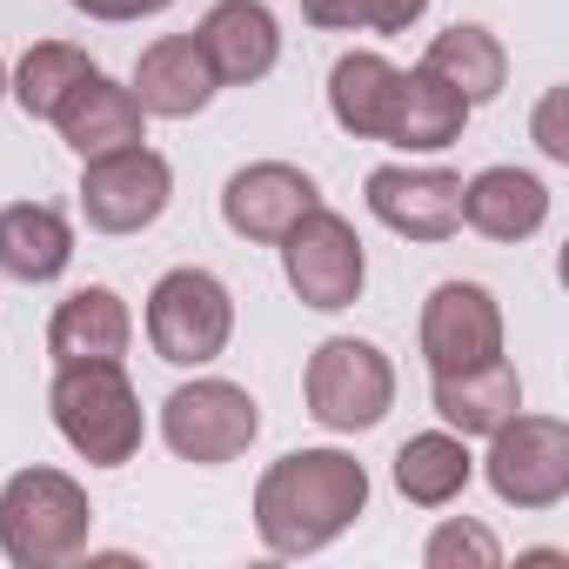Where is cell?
Returning <instances> with one entry per match:
<instances>
[{
    "mask_svg": "<svg viewBox=\"0 0 569 569\" xmlns=\"http://www.w3.org/2000/svg\"><path fill=\"white\" fill-rule=\"evenodd\" d=\"M369 509V469L349 449H289L254 482V536L268 556H316Z\"/></svg>",
    "mask_w": 569,
    "mask_h": 569,
    "instance_id": "obj_1",
    "label": "cell"
},
{
    "mask_svg": "<svg viewBox=\"0 0 569 569\" xmlns=\"http://www.w3.org/2000/svg\"><path fill=\"white\" fill-rule=\"evenodd\" d=\"M48 409H54L61 442L94 469H121L141 456L148 416H141V396L121 376V362H54Z\"/></svg>",
    "mask_w": 569,
    "mask_h": 569,
    "instance_id": "obj_2",
    "label": "cell"
},
{
    "mask_svg": "<svg viewBox=\"0 0 569 569\" xmlns=\"http://www.w3.org/2000/svg\"><path fill=\"white\" fill-rule=\"evenodd\" d=\"M94 502L68 469H21L0 482V556L14 569H61L88 549Z\"/></svg>",
    "mask_w": 569,
    "mask_h": 569,
    "instance_id": "obj_3",
    "label": "cell"
},
{
    "mask_svg": "<svg viewBox=\"0 0 569 569\" xmlns=\"http://www.w3.org/2000/svg\"><path fill=\"white\" fill-rule=\"evenodd\" d=\"M302 402L329 436H362L396 409V362L369 336H329L302 369Z\"/></svg>",
    "mask_w": 569,
    "mask_h": 569,
    "instance_id": "obj_4",
    "label": "cell"
},
{
    "mask_svg": "<svg viewBox=\"0 0 569 569\" xmlns=\"http://www.w3.org/2000/svg\"><path fill=\"white\" fill-rule=\"evenodd\" d=\"M234 336V296L208 268H168L148 289V342L174 369H208Z\"/></svg>",
    "mask_w": 569,
    "mask_h": 569,
    "instance_id": "obj_5",
    "label": "cell"
},
{
    "mask_svg": "<svg viewBox=\"0 0 569 569\" xmlns=\"http://www.w3.org/2000/svg\"><path fill=\"white\" fill-rule=\"evenodd\" d=\"M281 248V274H289V289L302 296V309L316 316H342L362 302V281H369V254H362V234L356 221H342L336 208H309L289 234L274 241Z\"/></svg>",
    "mask_w": 569,
    "mask_h": 569,
    "instance_id": "obj_6",
    "label": "cell"
},
{
    "mask_svg": "<svg viewBox=\"0 0 569 569\" xmlns=\"http://www.w3.org/2000/svg\"><path fill=\"white\" fill-rule=\"evenodd\" d=\"M254 436H261V409L228 376H194L161 402V442L194 469H221V462L248 456Z\"/></svg>",
    "mask_w": 569,
    "mask_h": 569,
    "instance_id": "obj_7",
    "label": "cell"
},
{
    "mask_svg": "<svg viewBox=\"0 0 569 569\" xmlns=\"http://www.w3.org/2000/svg\"><path fill=\"white\" fill-rule=\"evenodd\" d=\"M168 201H174V168L141 141L81 161V214L94 234H141L168 214Z\"/></svg>",
    "mask_w": 569,
    "mask_h": 569,
    "instance_id": "obj_8",
    "label": "cell"
},
{
    "mask_svg": "<svg viewBox=\"0 0 569 569\" xmlns=\"http://www.w3.org/2000/svg\"><path fill=\"white\" fill-rule=\"evenodd\" d=\"M482 476H489L496 502H509V509H556L569 496V422L516 409L489 436Z\"/></svg>",
    "mask_w": 569,
    "mask_h": 569,
    "instance_id": "obj_9",
    "label": "cell"
},
{
    "mask_svg": "<svg viewBox=\"0 0 569 569\" xmlns=\"http://www.w3.org/2000/svg\"><path fill=\"white\" fill-rule=\"evenodd\" d=\"M422 362L429 376H456L476 362L502 356V302L482 289V281H436L429 302H422Z\"/></svg>",
    "mask_w": 569,
    "mask_h": 569,
    "instance_id": "obj_10",
    "label": "cell"
},
{
    "mask_svg": "<svg viewBox=\"0 0 569 569\" xmlns=\"http://www.w3.org/2000/svg\"><path fill=\"white\" fill-rule=\"evenodd\" d=\"M362 194H369V214L402 241H449L462 228V174L449 168L389 161L362 181Z\"/></svg>",
    "mask_w": 569,
    "mask_h": 569,
    "instance_id": "obj_11",
    "label": "cell"
},
{
    "mask_svg": "<svg viewBox=\"0 0 569 569\" xmlns=\"http://www.w3.org/2000/svg\"><path fill=\"white\" fill-rule=\"evenodd\" d=\"M316 201H322V188H316L309 168H296V161H248L221 188V221H228V234H241L254 248H274Z\"/></svg>",
    "mask_w": 569,
    "mask_h": 569,
    "instance_id": "obj_12",
    "label": "cell"
},
{
    "mask_svg": "<svg viewBox=\"0 0 569 569\" xmlns=\"http://www.w3.org/2000/svg\"><path fill=\"white\" fill-rule=\"evenodd\" d=\"M194 41H201L221 88H254L281 61V21L268 14V0H214L194 28Z\"/></svg>",
    "mask_w": 569,
    "mask_h": 569,
    "instance_id": "obj_13",
    "label": "cell"
},
{
    "mask_svg": "<svg viewBox=\"0 0 569 569\" xmlns=\"http://www.w3.org/2000/svg\"><path fill=\"white\" fill-rule=\"evenodd\" d=\"M128 88H134V101H141L148 121H188V114H201V108L221 94V81H214V68H208V54H201L194 34H161V41H148Z\"/></svg>",
    "mask_w": 569,
    "mask_h": 569,
    "instance_id": "obj_14",
    "label": "cell"
},
{
    "mask_svg": "<svg viewBox=\"0 0 569 569\" xmlns=\"http://www.w3.org/2000/svg\"><path fill=\"white\" fill-rule=\"evenodd\" d=\"M396 108H402V68H396L389 54L356 48V54H342V61L329 68V114H336L342 134H356V141H389V134H396Z\"/></svg>",
    "mask_w": 569,
    "mask_h": 569,
    "instance_id": "obj_15",
    "label": "cell"
},
{
    "mask_svg": "<svg viewBox=\"0 0 569 569\" xmlns=\"http://www.w3.org/2000/svg\"><path fill=\"white\" fill-rule=\"evenodd\" d=\"M54 128H61V141H68L81 161H88V154H108V148H134V141H148V114H141L134 88L108 81L101 68L61 101Z\"/></svg>",
    "mask_w": 569,
    "mask_h": 569,
    "instance_id": "obj_16",
    "label": "cell"
},
{
    "mask_svg": "<svg viewBox=\"0 0 569 569\" xmlns=\"http://www.w3.org/2000/svg\"><path fill=\"white\" fill-rule=\"evenodd\" d=\"M134 342V316L114 289H101V281H88V289H74L54 322H48V356L54 362H121Z\"/></svg>",
    "mask_w": 569,
    "mask_h": 569,
    "instance_id": "obj_17",
    "label": "cell"
},
{
    "mask_svg": "<svg viewBox=\"0 0 569 569\" xmlns=\"http://www.w3.org/2000/svg\"><path fill=\"white\" fill-rule=\"evenodd\" d=\"M68 261H74V221L54 201H14V208H0V274L41 289V281L68 274Z\"/></svg>",
    "mask_w": 569,
    "mask_h": 569,
    "instance_id": "obj_18",
    "label": "cell"
},
{
    "mask_svg": "<svg viewBox=\"0 0 569 569\" xmlns=\"http://www.w3.org/2000/svg\"><path fill=\"white\" fill-rule=\"evenodd\" d=\"M462 221L482 241H529L549 221V188L529 168H482L476 181H462Z\"/></svg>",
    "mask_w": 569,
    "mask_h": 569,
    "instance_id": "obj_19",
    "label": "cell"
},
{
    "mask_svg": "<svg viewBox=\"0 0 569 569\" xmlns=\"http://www.w3.org/2000/svg\"><path fill=\"white\" fill-rule=\"evenodd\" d=\"M429 402H436L442 429H456V436H496L522 409V376L496 356V362H476V369H456V376H429Z\"/></svg>",
    "mask_w": 569,
    "mask_h": 569,
    "instance_id": "obj_20",
    "label": "cell"
},
{
    "mask_svg": "<svg viewBox=\"0 0 569 569\" xmlns=\"http://www.w3.org/2000/svg\"><path fill=\"white\" fill-rule=\"evenodd\" d=\"M469 476H476V456H469V436L456 429H422L396 449V489L416 509H449L469 489Z\"/></svg>",
    "mask_w": 569,
    "mask_h": 569,
    "instance_id": "obj_21",
    "label": "cell"
},
{
    "mask_svg": "<svg viewBox=\"0 0 569 569\" xmlns=\"http://www.w3.org/2000/svg\"><path fill=\"white\" fill-rule=\"evenodd\" d=\"M422 68H429L436 81H449L469 108H482V101H496V94H502V81H509V48H502L489 28L456 21L449 34H436V41H429Z\"/></svg>",
    "mask_w": 569,
    "mask_h": 569,
    "instance_id": "obj_22",
    "label": "cell"
},
{
    "mask_svg": "<svg viewBox=\"0 0 569 569\" xmlns=\"http://www.w3.org/2000/svg\"><path fill=\"white\" fill-rule=\"evenodd\" d=\"M469 114H476V108H469L449 81H436L429 68H409V74H402V108H396L389 148H402V154H436V148L462 141Z\"/></svg>",
    "mask_w": 569,
    "mask_h": 569,
    "instance_id": "obj_23",
    "label": "cell"
},
{
    "mask_svg": "<svg viewBox=\"0 0 569 569\" xmlns=\"http://www.w3.org/2000/svg\"><path fill=\"white\" fill-rule=\"evenodd\" d=\"M88 74H94L88 48H74V41H34V48L21 54V68L8 74V94L21 101V114L54 121V114H61V101H68Z\"/></svg>",
    "mask_w": 569,
    "mask_h": 569,
    "instance_id": "obj_24",
    "label": "cell"
},
{
    "mask_svg": "<svg viewBox=\"0 0 569 569\" xmlns=\"http://www.w3.org/2000/svg\"><path fill=\"white\" fill-rule=\"evenodd\" d=\"M429 0H302V21L322 34H409Z\"/></svg>",
    "mask_w": 569,
    "mask_h": 569,
    "instance_id": "obj_25",
    "label": "cell"
},
{
    "mask_svg": "<svg viewBox=\"0 0 569 569\" xmlns=\"http://www.w3.org/2000/svg\"><path fill=\"white\" fill-rule=\"evenodd\" d=\"M422 562H429V569H496V562H502V542H496L482 522L449 516V522L422 542Z\"/></svg>",
    "mask_w": 569,
    "mask_h": 569,
    "instance_id": "obj_26",
    "label": "cell"
},
{
    "mask_svg": "<svg viewBox=\"0 0 569 569\" xmlns=\"http://www.w3.org/2000/svg\"><path fill=\"white\" fill-rule=\"evenodd\" d=\"M562 108H569V94H562V88H549V94L536 101V148H542L549 161H569V128H562Z\"/></svg>",
    "mask_w": 569,
    "mask_h": 569,
    "instance_id": "obj_27",
    "label": "cell"
},
{
    "mask_svg": "<svg viewBox=\"0 0 569 569\" xmlns=\"http://www.w3.org/2000/svg\"><path fill=\"white\" fill-rule=\"evenodd\" d=\"M68 8L88 21H148V14H168L174 0H68Z\"/></svg>",
    "mask_w": 569,
    "mask_h": 569,
    "instance_id": "obj_28",
    "label": "cell"
},
{
    "mask_svg": "<svg viewBox=\"0 0 569 569\" xmlns=\"http://www.w3.org/2000/svg\"><path fill=\"white\" fill-rule=\"evenodd\" d=\"M0 101H8V61H0Z\"/></svg>",
    "mask_w": 569,
    "mask_h": 569,
    "instance_id": "obj_29",
    "label": "cell"
}]
</instances>
